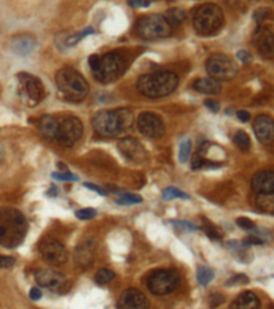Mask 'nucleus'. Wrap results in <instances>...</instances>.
Masks as SVG:
<instances>
[{
  "label": "nucleus",
  "instance_id": "423d86ee",
  "mask_svg": "<svg viewBox=\"0 0 274 309\" xmlns=\"http://www.w3.org/2000/svg\"><path fill=\"white\" fill-rule=\"evenodd\" d=\"M194 28L200 36H211L218 33L224 26L225 18L221 7L207 3L198 7L194 13Z\"/></svg>",
  "mask_w": 274,
  "mask_h": 309
},
{
  "label": "nucleus",
  "instance_id": "f8f14e48",
  "mask_svg": "<svg viewBox=\"0 0 274 309\" xmlns=\"http://www.w3.org/2000/svg\"><path fill=\"white\" fill-rule=\"evenodd\" d=\"M118 150L128 163L133 165L144 164L148 158L145 147L135 137H125L118 143Z\"/></svg>",
  "mask_w": 274,
  "mask_h": 309
},
{
  "label": "nucleus",
  "instance_id": "79ce46f5",
  "mask_svg": "<svg viewBox=\"0 0 274 309\" xmlns=\"http://www.w3.org/2000/svg\"><path fill=\"white\" fill-rule=\"evenodd\" d=\"M236 56H237L243 63H251V62H252V56H251V54H249L248 51L240 50Z\"/></svg>",
  "mask_w": 274,
  "mask_h": 309
},
{
  "label": "nucleus",
  "instance_id": "39448f33",
  "mask_svg": "<svg viewBox=\"0 0 274 309\" xmlns=\"http://www.w3.org/2000/svg\"><path fill=\"white\" fill-rule=\"evenodd\" d=\"M89 66L92 74L102 84L114 82L124 73L125 59L117 52H107L105 55H90Z\"/></svg>",
  "mask_w": 274,
  "mask_h": 309
},
{
  "label": "nucleus",
  "instance_id": "4468645a",
  "mask_svg": "<svg viewBox=\"0 0 274 309\" xmlns=\"http://www.w3.org/2000/svg\"><path fill=\"white\" fill-rule=\"evenodd\" d=\"M36 282L39 286L48 289L54 293H62L67 287V279L65 275L56 272L54 269H40L36 274Z\"/></svg>",
  "mask_w": 274,
  "mask_h": 309
},
{
  "label": "nucleus",
  "instance_id": "bb28decb",
  "mask_svg": "<svg viewBox=\"0 0 274 309\" xmlns=\"http://www.w3.org/2000/svg\"><path fill=\"white\" fill-rule=\"evenodd\" d=\"M248 244H240L237 241H230L228 244V248L233 252V254L239 260L247 261V254H248Z\"/></svg>",
  "mask_w": 274,
  "mask_h": 309
},
{
  "label": "nucleus",
  "instance_id": "37998d69",
  "mask_svg": "<svg viewBox=\"0 0 274 309\" xmlns=\"http://www.w3.org/2000/svg\"><path fill=\"white\" fill-rule=\"evenodd\" d=\"M84 186L88 190H92V191H96L98 194H100V195H107V191H106L105 188L100 187V186H98V184H94V183H84Z\"/></svg>",
  "mask_w": 274,
  "mask_h": 309
},
{
  "label": "nucleus",
  "instance_id": "1a4fd4ad",
  "mask_svg": "<svg viewBox=\"0 0 274 309\" xmlns=\"http://www.w3.org/2000/svg\"><path fill=\"white\" fill-rule=\"evenodd\" d=\"M206 70L217 82H229L236 77L239 67L233 58L225 54H214L206 62Z\"/></svg>",
  "mask_w": 274,
  "mask_h": 309
},
{
  "label": "nucleus",
  "instance_id": "7c9ffc66",
  "mask_svg": "<svg viewBox=\"0 0 274 309\" xmlns=\"http://www.w3.org/2000/svg\"><path fill=\"white\" fill-rule=\"evenodd\" d=\"M214 271L209 267H199L198 269V274H196V278H198V282H199L202 286H207V284L214 279Z\"/></svg>",
  "mask_w": 274,
  "mask_h": 309
},
{
  "label": "nucleus",
  "instance_id": "ea45409f",
  "mask_svg": "<svg viewBox=\"0 0 274 309\" xmlns=\"http://www.w3.org/2000/svg\"><path fill=\"white\" fill-rule=\"evenodd\" d=\"M248 283V278H245L244 275H236L233 278L228 280V286H236V284H244Z\"/></svg>",
  "mask_w": 274,
  "mask_h": 309
},
{
  "label": "nucleus",
  "instance_id": "a18cd8bd",
  "mask_svg": "<svg viewBox=\"0 0 274 309\" xmlns=\"http://www.w3.org/2000/svg\"><path fill=\"white\" fill-rule=\"evenodd\" d=\"M237 117L241 122H247L249 120V113L247 110H240L237 112Z\"/></svg>",
  "mask_w": 274,
  "mask_h": 309
},
{
  "label": "nucleus",
  "instance_id": "c756f323",
  "mask_svg": "<svg viewBox=\"0 0 274 309\" xmlns=\"http://www.w3.org/2000/svg\"><path fill=\"white\" fill-rule=\"evenodd\" d=\"M191 148H192V142H191V139L190 137H184V139L179 142V154H178L179 163L185 164L188 160H190Z\"/></svg>",
  "mask_w": 274,
  "mask_h": 309
},
{
  "label": "nucleus",
  "instance_id": "f704fd0d",
  "mask_svg": "<svg viewBox=\"0 0 274 309\" xmlns=\"http://www.w3.org/2000/svg\"><path fill=\"white\" fill-rule=\"evenodd\" d=\"M162 197H163L164 201H169V199H174V198H181V199H190V195L184 191H181L178 188L175 187H167L166 190H163L162 193Z\"/></svg>",
  "mask_w": 274,
  "mask_h": 309
},
{
  "label": "nucleus",
  "instance_id": "72a5a7b5",
  "mask_svg": "<svg viewBox=\"0 0 274 309\" xmlns=\"http://www.w3.org/2000/svg\"><path fill=\"white\" fill-rule=\"evenodd\" d=\"M115 279V274L111 269L102 268L99 269L95 275V282L99 284H107L110 282H113Z\"/></svg>",
  "mask_w": 274,
  "mask_h": 309
},
{
  "label": "nucleus",
  "instance_id": "20e7f679",
  "mask_svg": "<svg viewBox=\"0 0 274 309\" xmlns=\"http://www.w3.org/2000/svg\"><path fill=\"white\" fill-rule=\"evenodd\" d=\"M56 87L65 101L81 102L89 94V84L80 71L73 67H63L56 73Z\"/></svg>",
  "mask_w": 274,
  "mask_h": 309
},
{
  "label": "nucleus",
  "instance_id": "9b49d317",
  "mask_svg": "<svg viewBox=\"0 0 274 309\" xmlns=\"http://www.w3.org/2000/svg\"><path fill=\"white\" fill-rule=\"evenodd\" d=\"M84 133L82 122L77 117L67 116L58 120V129L55 135V140L65 147L74 146L80 140Z\"/></svg>",
  "mask_w": 274,
  "mask_h": 309
},
{
  "label": "nucleus",
  "instance_id": "6e6552de",
  "mask_svg": "<svg viewBox=\"0 0 274 309\" xmlns=\"http://www.w3.org/2000/svg\"><path fill=\"white\" fill-rule=\"evenodd\" d=\"M179 284V274L175 269H156L147 279V287L155 295L173 293Z\"/></svg>",
  "mask_w": 274,
  "mask_h": 309
},
{
  "label": "nucleus",
  "instance_id": "49530a36",
  "mask_svg": "<svg viewBox=\"0 0 274 309\" xmlns=\"http://www.w3.org/2000/svg\"><path fill=\"white\" fill-rule=\"evenodd\" d=\"M267 11H270V10H267V9H262V10H256V13H255V18H256V20H258V22H262V20H263V17L264 16H267Z\"/></svg>",
  "mask_w": 274,
  "mask_h": 309
},
{
  "label": "nucleus",
  "instance_id": "f257e3e1",
  "mask_svg": "<svg viewBox=\"0 0 274 309\" xmlns=\"http://www.w3.org/2000/svg\"><path fill=\"white\" fill-rule=\"evenodd\" d=\"M28 234L25 216L14 208H0V246L14 249L20 246Z\"/></svg>",
  "mask_w": 274,
  "mask_h": 309
},
{
  "label": "nucleus",
  "instance_id": "7ed1b4c3",
  "mask_svg": "<svg viewBox=\"0 0 274 309\" xmlns=\"http://www.w3.org/2000/svg\"><path fill=\"white\" fill-rule=\"evenodd\" d=\"M133 114L128 109L117 110H102L92 118L95 131L103 136H118L133 125Z\"/></svg>",
  "mask_w": 274,
  "mask_h": 309
},
{
  "label": "nucleus",
  "instance_id": "4c0bfd02",
  "mask_svg": "<svg viewBox=\"0 0 274 309\" xmlns=\"http://www.w3.org/2000/svg\"><path fill=\"white\" fill-rule=\"evenodd\" d=\"M236 223H237L239 227L245 229V231H251V229H254V228L256 227L254 221H252V220H249L248 217H239L237 220H236Z\"/></svg>",
  "mask_w": 274,
  "mask_h": 309
},
{
  "label": "nucleus",
  "instance_id": "9d476101",
  "mask_svg": "<svg viewBox=\"0 0 274 309\" xmlns=\"http://www.w3.org/2000/svg\"><path fill=\"white\" fill-rule=\"evenodd\" d=\"M17 80H18V92L26 105L36 106L44 99L45 88L37 77L28 73H20L17 76Z\"/></svg>",
  "mask_w": 274,
  "mask_h": 309
},
{
  "label": "nucleus",
  "instance_id": "c85d7f7f",
  "mask_svg": "<svg viewBox=\"0 0 274 309\" xmlns=\"http://www.w3.org/2000/svg\"><path fill=\"white\" fill-rule=\"evenodd\" d=\"M92 33H95V29H94V28H86L85 31L78 32V33H75V35L67 36V37H66V41H65L66 47L77 46V44L82 40V39H85L86 36L92 35Z\"/></svg>",
  "mask_w": 274,
  "mask_h": 309
},
{
  "label": "nucleus",
  "instance_id": "dca6fc26",
  "mask_svg": "<svg viewBox=\"0 0 274 309\" xmlns=\"http://www.w3.org/2000/svg\"><path fill=\"white\" fill-rule=\"evenodd\" d=\"M98 242L94 237H86L80 242L78 248L75 249L74 263L78 268H88L95 259Z\"/></svg>",
  "mask_w": 274,
  "mask_h": 309
},
{
  "label": "nucleus",
  "instance_id": "c9c22d12",
  "mask_svg": "<svg viewBox=\"0 0 274 309\" xmlns=\"http://www.w3.org/2000/svg\"><path fill=\"white\" fill-rule=\"evenodd\" d=\"M52 178L55 180H60V182H77L78 180V176H75L70 172H54Z\"/></svg>",
  "mask_w": 274,
  "mask_h": 309
},
{
  "label": "nucleus",
  "instance_id": "2f4dec72",
  "mask_svg": "<svg viewBox=\"0 0 274 309\" xmlns=\"http://www.w3.org/2000/svg\"><path fill=\"white\" fill-rule=\"evenodd\" d=\"M170 224L173 227L179 231V233H192V231H199V227L192 221H187V220H173L170 221Z\"/></svg>",
  "mask_w": 274,
  "mask_h": 309
},
{
  "label": "nucleus",
  "instance_id": "473e14b6",
  "mask_svg": "<svg viewBox=\"0 0 274 309\" xmlns=\"http://www.w3.org/2000/svg\"><path fill=\"white\" fill-rule=\"evenodd\" d=\"M256 205H258L260 209L266 210V212H269L270 210V213H271L273 212V206H274L273 194H258Z\"/></svg>",
  "mask_w": 274,
  "mask_h": 309
},
{
  "label": "nucleus",
  "instance_id": "f3484780",
  "mask_svg": "<svg viewBox=\"0 0 274 309\" xmlns=\"http://www.w3.org/2000/svg\"><path fill=\"white\" fill-rule=\"evenodd\" d=\"M254 44L256 51L264 59H271L274 54V35L267 26H260L255 33Z\"/></svg>",
  "mask_w": 274,
  "mask_h": 309
},
{
  "label": "nucleus",
  "instance_id": "2eb2a0df",
  "mask_svg": "<svg viewBox=\"0 0 274 309\" xmlns=\"http://www.w3.org/2000/svg\"><path fill=\"white\" fill-rule=\"evenodd\" d=\"M40 253L47 263L59 265L67 261V249L58 239H47L41 242Z\"/></svg>",
  "mask_w": 274,
  "mask_h": 309
},
{
  "label": "nucleus",
  "instance_id": "aec40b11",
  "mask_svg": "<svg viewBox=\"0 0 274 309\" xmlns=\"http://www.w3.org/2000/svg\"><path fill=\"white\" fill-rule=\"evenodd\" d=\"M251 187L256 194L274 193V173L273 171H263L255 173L251 180Z\"/></svg>",
  "mask_w": 274,
  "mask_h": 309
},
{
  "label": "nucleus",
  "instance_id": "4be33fe9",
  "mask_svg": "<svg viewBox=\"0 0 274 309\" xmlns=\"http://www.w3.org/2000/svg\"><path fill=\"white\" fill-rule=\"evenodd\" d=\"M194 90L205 95H218L222 91V86L211 77H202L194 83Z\"/></svg>",
  "mask_w": 274,
  "mask_h": 309
},
{
  "label": "nucleus",
  "instance_id": "a878e982",
  "mask_svg": "<svg viewBox=\"0 0 274 309\" xmlns=\"http://www.w3.org/2000/svg\"><path fill=\"white\" fill-rule=\"evenodd\" d=\"M233 143L236 147L239 148L240 151H248L251 148V139H249L248 133H245L244 131H237L233 137Z\"/></svg>",
  "mask_w": 274,
  "mask_h": 309
},
{
  "label": "nucleus",
  "instance_id": "0eeeda50",
  "mask_svg": "<svg viewBox=\"0 0 274 309\" xmlns=\"http://www.w3.org/2000/svg\"><path fill=\"white\" fill-rule=\"evenodd\" d=\"M173 28L167 24L163 16L159 14H148L140 18L136 25V33L144 40H159L169 37Z\"/></svg>",
  "mask_w": 274,
  "mask_h": 309
},
{
  "label": "nucleus",
  "instance_id": "ddd939ff",
  "mask_svg": "<svg viewBox=\"0 0 274 309\" xmlns=\"http://www.w3.org/2000/svg\"><path fill=\"white\" fill-rule=\"evenodd\" d=\"M137 128L141 135L151 139H159L164 135V122L158 114L151 112L141 113L137 117Z\"/></svg>",
  "mask_w": 274,
  "mask_h": 309
},
{
  "label": "nucleus",
  "instance_id": "de8ad7c7",
  "mask_svg": "<svg viewBox=\"0 0 274 309\" xmlns=\"http://www.w3.org/2000/svg\"><path fill=\"white\" fill-rule=\"evenodd\" d=\"M128 3H129L132 7H141V6L144 5L143 0H128Z\"/></svg>",
  "mask_w": 274,
  "mask_h": 309
},
{
  "label": "nucleus",
  "instance_id": "58836bf2",
  "mask_svg": "<svg viewBox=\"0 0 274 309\" xmlns=\"http://www.w3.org/2000/svg\"><path fill=\"white\" fill-rule=\"evenodd\" d=\"M15 264L14 257H10V256H2L0 254V268H10Z\"/></svg>",
  "mask_w": 274,
  "mask_h": 309
},
{
  "label": "nucleus",
  "instance_id": "a19ab883",
  "mask_svg": "<svg viewBox=\"0 0 274 309\" xmlns=\"http://www.w3.org/2000/svg\"><path fill=\"white\" fill-rule=\"evenodd\" d=\"M205 106L214 113H218L219 110H221V105H219V102L215 101V99H207V101L205 102Z\"/></svg>",
  "mask_w": 274,
  "mask_h": 309
},
{
  "label": "nucleus",
  "instance_id": "5701e85b",
  "mask_svg": "<svg viewBox=\"0 0 274 309\" xmlns=\"http://www.w3.org/2000/svg\"><path fill=\"white\" fill-rule=\"evenodd\" d=\"M259 298L256 297V294L252 293V291H244L241 293L234 299L230 308H237V309H254L259 308Z\"/></svg>",
  "mask_w": 274,
  "mask_h": 309
},
{
  "label": "nucleus",
  "instance_id": "b1692460",
  "mask_svg": "<svg viewBox=\"0 0 274 309\" xmlns=\"http://www.w3.org/2000/svg\"><path fill=\"white\" fill-rule=\"evenodd\" d=\"M56 129H58V118H55L54 116L41 117L39 121V131H40L41 136L48 140H55Z\"/></svg>",
  "mask_w": 274,
  "mask_h": 309
},
{
  "label": "nucleus",
  "instance_id": "412c9836",
  "mask_svg": "<svg viewBox=\"0 0 274 309\" xmlns=\"http://www.w3.org/2000/svg\"><path fill=\"white\" fill-rule=\"evenodd\" d=\"M36 47H37V40L33 36L28 35V33L15 36L11 40V50L20 56L29 55V54L33 52Z\"/></svg>",
  "mask_w": 274,
  "mask_h": 309
},
{
  "label": "nucleus",
  "instance_id": "cd10ccee",
  "mask_svg": "<svg viewBox=\"0 0 274 309\" xmlns=\"http://www.w3.org/2000/svg\"><path fill=\"white\" fill-rule=\"evenodd\" d=\"M114 201L120 205H135V203L143 202V198L132 193H118Z\"/></svg>",
  "mask_w": 274,
  "mask_h": 309
},
{
  "label": "nucleus",
  "instance_id": "393cba45",
  "mask_svg": "<svg viewBox=\"0 0 274 309\" xmlns=\"http://www.w3.org/2000/svg\"><path fill=\"white\" fill-rule=\"evenodd\" d=\"M163 17L171 28H177V26L182 25L185 22V20H187V13H185L182 9L173 7V9H169V10L166 11Z\"/></svg>",
  "mask_w": 274,
  "mask_h": 309
},
{
  "label": "nucleus",
  "instance_id": "c03bdc74",
  "mask_svg": "<svg viewBox=\"0 0 274 309\" xmlns=\"http://www.w3.org/2000/svg\"><path fill=\"white\" fill-rule=\"evenodd\" d=\"M41 295H43V294H41V291H40V289H39V287H33V289L30 290L29 297L33 299V301H39V299L41 298Z\"/></svg>",
  "mask_w": 274,
  "mask_h": 309
},
{
  "label": "nucleus",
  "instance_id": "f03ea898",
  "mask_svg": "<svg viewBox=\"0 0 274 309\" xmlns=\"http://www.w3.org/2000/svg\"><path fill=\"white\" fill-rule=\"evenodd\" d=\"M178 86V76L170 70H159L141 76L137 80V91L145 98L158 99L170 95Z\"/></svg>",
  "mask_w": 274,
  "mask_h": 309
},
{
  "label": "nucleus",
  "instance_id": "6ab92c4d",
  "mask_svg": "<svg viewBox=\"0 0 274 309\" xmlns=\"http://www.w3.org/2000/svg\"><path fill=\"white\" fill-rule=\"evenodd\" d=\"M255 135L262 144H269L273 142L274 122L273 118L267 114H260L254 121Z\"/></svg>",
  "mask_w": 274,
  "mask_h": 309
},
{
  "label": "nucleus",
  "instance_id": "a211bd4d",
  "mask_svg": "<svg viewBox=\"0 0 274 309\" xmlns=\"http://www.w3.org/2000/svg\"><path fill=\"white\" fill-rule=\"evenodd\" d=\"M150 306V301L145 294L139 289H128L121 294L118 299V308L143 309Z\"/></svg>",
  "mask_w": 274,
  "mask_h": 309
},
{
  "label": "nucleus",
  "instance_id": "e433bc0d",
  "mask_svg": "<svg viewBox=\"0 0 274 309\" xmlns=\"http://www.w3.org/2000/svg\"><path fill=\"white\" fill-rule=\"evenodd\" d=\"M96 214H98L96 209L85 208V209H81V210H78V212L75 213V217L80 218V220H90V218L95 217Z\"/></svg>",
  "mask_w": 274,
  "mask_h": 309
},
{
  "label": "nucleus",
  "instance_id": "09e8293b",
  "mask_svg": "<svg viewBox=\"0 0 274 309\" xmlns=\"http://www.w3.org/2000/svg\"><path fill=\"white\" fill-rule=\"evenodd\" d=\"M5 148H3V146L0 144V164L3 163V160H5Z\"/></svg>",
  "mask_w": 274,
  "mask_h": 309
}]
</instances>
